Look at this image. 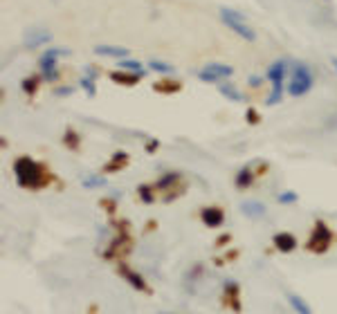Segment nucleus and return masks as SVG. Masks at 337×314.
Returning a JSON list of instances; mask_svg holds the SVG:
<instances>
[{
    "label": "nucleus",
    "mask_w": 337,
    "mask_h": 314,
    "mask_svg": "<svg viewBox=\"0 0 337 314\" xmlns=\"http://www.w3.org/2000/svg\"><path fill=\"white\" fill-rule=\"evenodd\" d=\"M222 305L232 312H241V285L236 281H225L222 285Z\"/></svg>",
    "instance_id": "nucleus-9"
},
{
    "label": "nucleus",
    "mask_w": 337,
    "mask_h": 314,
    "mask_svg": "<svg viewBox=\"0 0 337 314\" xmlns=\"http://www.w3.org/2000/svg\"><path fill=\"white\" fill-rule=\"evenodd\" d=\"M180 88H182V83L180 81H160V83H153V90L155 92H178Z\"/></svg>",
    "instance_id": "nucleus-25"
},
{
    "label": "nucleus",
    "mask_w": 337,
    "mask_h": 314,
    "mask_svg": "<svg viewBox=\"0 0 337 314\" xmlns=\"http://www.w3.org/2000/svg\"><path fill=\"white\" fill-rule=\"evenodd\" d=\"M101 207H103V209H108V211H115V202H113V200H103V202H101Z\"/></svg>",
    "instance_id": "nucleus-36"
},
{
    "label": "nucleus",
    "mask_w": 337,
    "mask_h": 314,
    "mask_svg": "<svg viewBox=\"0 0 337 314\" xmlns=\"http://www.w3.org/2000/svg\"><path fill=\"white\" fill-rule=\"evenodd\" d=\"M148 70L158 72V74H173L175 67L167 61H148Z\"/></svg>",
    "instance_id": "nucleus-24"
},
{
    "label": "nucleus",
    "mask_w": 337,
    "mask_h": 314,
    "mask_svg": "<svg viewBox=\"0 0 337 314\" xmlns=\"http://www.w3.org/2000/svg\"><path fill=\"white\" fill-rule=\"evenodd\" d=\"M313 83H315V76H313V70L310 65L297 61L292 65V76H290L288 86H286V92L290 97H304L313 90Z\"/></svg>",
    "instance_id": "nucleus-3"
},
{
    "label": "nucleus",
    "mask_w": 337,
    "mask_h": 314,
    "mask_svg": "<svg viewBox=\"0 0 337 314\" xmlns=\"http://www.w3.org/2000/svg\"><path fill=\"white\" fill-rule=\"evenodd\" d=\"M241 211L245 213L250 220H258L266 216V204L258 202V200H252V202H243L241 204Z\"/></svg>",
    "instance_id": "nucleus-16"
},
{
    "label": "nucleus",
    "mask_w": 337,
    "mask_h": 314,
    "mask_svg": "<svg viewBox=\"0 0 337 314\" xmlns=\"http://www.w3.org/2000/svg\"><path fill=\"white\" fill-rule=\"evenodd\" d=\"M50 41H52V34L48 29H36L25 38V47H27V50H34V47H39V45H48Z\"/></svg>",
    "instance_id": "nucleus-15"
},
{
    "label": "nucleus",
    "mask_w": 337,
    "mask_h": 314,
    "mask_svg": "<svg viewBox=\"0 0 337 314\" xmlns=\"http://www.w3.org/2000/svg\"><path fill=\"white\" fill-rule=\"evenodd\" d=\"M110 78L117 83V86H135V83L142 78V74H133V72L115 70V72H110Z\"/></svg>",
    "instance_id": "nucleus-19"
},
{
    "label": "nucleus",
    "mask_w": 337,
    "mask_h": 314,
    "mask_svg": "<svg viewBox=\"0 0 337 314\" xmlns=\"http://www.w3.org/2000/svg\"><path fill=\"white\" fill-rule=\"evenodd\" d=\"M117 229V233L113 236V240L108 243V247L103 249V260H122L124 251L131 247V236H128V222H113Z\"/></svg>",
    "instance_id": "nucleus-4"
},
{
    "label": "nucleus",
    "mask_w": 337,
    "mask_h": 314,
    "mask_svg": "<svg viewBox=\"0 0 337 314\" xmlns=\"http://www.w3.org/2000/svg\"><path fill=\"white\" fill-rule=\"evenodd\" d=\"M81 186L84 188H101L106 186V175H88L81 180Z\"/></svg>",
    "instance_id": "nucleus-26"
},
{
    "label": "nucleus",
    "mask_w": 337,
    "mask_h": 314,
    "mask_svg": "<svg viewBox=\"0 0 337 314\" xmlns=\"http://www.w3.org/2000/svg\"><path fill=\"white\" fill-rule=\"evenodd\" d=\"M272 245H274V249L281 251V254H292V251L299 247V240L290 231H279L272 236Z\"/></svg>",
    "instance_id": "nucleus-11"
},
{
    "label": "nucleus",
    "mask_w": 337,
    "mask_h": 314,
    "mask_svg": "<svg viewBox=\"0 0 337 314\" xmlns=\"http://www.w3.org/2000/svg\"><path fill=\"white\" fill-rule=\"evenodd\" d=\"M247 122H252V124H256V122H258L256 110H247Z\"/></svg>",
    "instance_id": "nucleus-35"
},
{
    "label": "nucleus",
    "mask_w": 337,
    "mask_h": 314,
    "mask_svg": "<svg viewBox=\"0 0 337 314\" xmlns=\"http://www.w3.org/2000/svg\"><path fill=\"white\" fill-rule=\"evenodd\" d=\"M137 195L144 204H153L155 202V186H148V184H139L137 186Z\"/></svg>",
    "instance_id": "nucleus-23"
},
{
    "label": "nucleus",
    "mask_w": 337,
    "mask_h": 314,
    "mask_svg": "<svg viewBox=\"0 0 337 314\" xmlns=\"http://www.w3.org/2000/svg\"><path fill=\"white\" fill-rule=\"evenodd\" d=\"M182 180V173L180 171H167L158 177L155 182V191H169V188H178V182Z\"/></svg>",
    "instance_id": "nucleus-13"
},
{
    "label": "nucleus",
    "mask_w": 337,
    "mask_h": 314,
    "mask_svg": "<svg viewBox=\"0 0 337 314\" xmlns=\"http://www.w3.org/2000/svg\"><path fill=\"white\" fill-rule=\"evenodd\" d=\"M286 301L290 303V307H292L297 314H315L313 307H310L299 294H292V292H290V294H286Z\"/></svg>",
    "instance_id": "nucleus-20"
},
{
    "label": "nucleus",
    "mask_w": 337,
    "mask_h": 314,
    "mask_svg": "<svg viewBox=\"0 0 337 314\" xmlns=\"http://www.w3.org/2000/svg\"><path fill=\"white\" fill-rule=\"evenodd\" d=\"M230 240H232V233H225V236H220V238L216 240V245H218V247H225Z\"/></svg>",
    "instance_id": "nucleus-33"
},
{
    "label": "nucleus",
    "mask_w": 337,
    "mask_h": 314,
    "mask_svg": "<svg viewBox=\"0 0 337 314\" xmlns=\"http://www.w3.org/2000/svg\"><path fill=\"white\" fill-rule=\"evenodd\" d=\"M63 144H65L70 150H79L81 139H79V135H77L74 130H65V135H63Z\"/></svg>",
    "instance_id": "nucleus-28"
},
{
    "label": "nucleus",
    "mask_w": 337,
    "mask_h": 314,
    "mask_svg": "<svg viewBox=\"0 0 337 314\" xmlns=\"http://www.w3.org/2000/svg\"><path fill=\"white\" fill-rule=\"evenodd\" d=\"M234 74V67L232 65H225V63H207L205 67L198 72V78L202 83H220L225 81V78H230Z\"/></svg>",
    "instance_id": "nucleus-7"
},
{
    "label": "nucleus",
    "mask_w": 337,
    "mask_h": 314,
    "mask_svg": "<svg viewBox=\"0 0 337 314\" xmlns=\"http://www.w3.org/2000/svg\"><path fill=\"white\" fill-rule=\"evenodd\" d=\"M155 148H158V139H151V141L146 144V150H148V153H153Z\"/></svg>",
    "instance_id": "nucleus-38"
},
{
    "label": "nucleus",
    "mask_w": 337,
    "mask_h": 314,
    "mask_svg": "<svg viewBox=\"0 0 337 314\" xmlns=\"http://www.w3.org/2000/svg\"><path fill=\"white\" fill-rule=\"evenodd\" d=\"M247 83H250L252 88H261L263 78H261V76H250V78H247Z\"/></svg>",
    "instance_id": "nucleus-34"
},
{
    "label": "nucleus",
    "mask_w": 337,
    "mask_h": 314,
    "mask_svg": "<svg viewBox=\"0 0 337 314\" xmlns=\"http://www.w3.org/2000/svg\"><path fill=\"white\" fill-rule=\"evenodd\" d=\"M86 76H90V78H97V70L92 65H88L86 67Z\"/></svg>",
    "instance_id": "nucleus-37"
},
{
    "label": "nucleus",
    "mask_w": 337,
    "mask_h": 314,
    "mask_svg": "<svg viewBox=\"0 0 337 314\" xmlns=\"http://www.w3.org/2000/svg\"><path fill=\"white\" fill-rule=\"evenodd\" d=\"M39 83H41L39 76H25L20 86H23V92L27 94V97H34L36 90H39Z\"/></svg>",
    "instance_id": "nucleus-27"
},
{
    "label": "nucleus",
    "mask_w": 337,
    "mask_h": 314,
    "mask_svg": "<svg viewBox=\"0 0 337 314\" xmlns=\"http://www.w3.org/2000/svg\"><path fill=\"white\" fill-rule=\"evenodd\" d=\"M72 92H74V88H72V86H61V88H56V90H54L56 97H70Z\"/></svg>",
    "instance_id": "nucleus-32"
},
{
    "label": "nucleus",
    "mask_w": 337,
    "mask_h": 314,
    "mask_svg": "<svg viewBox=\"0 0 337 314\" xmlns=\"http://www.w3.org/2000/svg\"><path fill=\"white\" fill-rule=\"evenodd\" d=\"M95 52L99 56H115V59H128V47H119V45H97Z\"/></svg>",
    "instance_id": "nucleus-17"
},
{
    "label": "nucleus",
    "mask_w": 337,
    "mask_h": 314,
    "mask_svg": "<svg viewBox=\"0 0 337 314\" xmlns=\"http://www.w3.org/2000/svg\"><path fill=\"white\" fill-rule=\"evenodd\" d=\"M14 175L20 188H27V191H41L48 184H52V173L45 169L41 162L32 160V157L23 155L14 162Z\"/></svg>",
    "instance_id": "nucleus-1"
},
{
    "label": "nucleus",
    "mask_w": 337,
    "mask_h": 314,
    "mask_svg": "<svg viewBox=\"0 0 337 314\" xmlns=\"http://www.w3.org/2000/svg\"><path fill=\"white\" fill-rule=\"evenodd\" d=\"M117 67L119 70H124V72H133V74H146V67L142 65L139 61H135V59H122L117 63Z\"/></svg>",
    "instance_id": "nucleus-22"
},
{
    "label": "nucleus",
    "mask_w": 337,
    "mask_h": 314,
    "mask_svg": "<svg viewBox=\"0 0 337 314\" xmlns=\"http://www.w3.org/2000/svg\"><path fill=\"white\" fill-rule=\"evenodd\" d=\"M218 90H220V94L222 97H227L230 101H236V103H243V101H247V97L243 94L238 88L234 86V83H220L218 86Z\"/></svg>",
    "instance_id": "nucleus-18"
},
{
    "label": "nucleus",
    "mask_w": 337,
    "mask_h": 314,
    "mask_svg": "<svg viewBox=\"0 0 337 314\" xmlns=\"http://www.w3.org/2000/svg\"><path fill=\"white\" fill-rule=\"evenodd\" d=\"M333 240H335L333 229H330L324 220H315L313 231H310V236H308V240H306L304 247H306V251H310V254L321 256V254H326V251L330 249Z\"/></svg>",
    "instance_id": "nucleus-2"
},
{
    "label": "nucleus",
    "mask_w": 337,
    "mask_h": 314,
    "mask_svg": "<svg viewBox=\"0 0 337 314\" xmlns=\"http://www.w3.org/2000/svg\"><path fill=\"white\" fill-rule=\"evenodd\" d=\"M128 164V153H124V150H117V153H113L110 160L103 164V173H117V171H124V166Z\"/></svg>",
    "instance_id": "nucleus-14"
},
{
    "label": "nucleus",
    "mask_w": 337,
    "mask_h": 314,
    "mask_svg": "<svg viewBox=\"0 0 337 314\" xmlns=\"http://www.w3.org/2000/svg\"><path fill=\"white\" fill-rule=\"evenodd\" d=\"M200 220L205 227L209 229H218L225 224V211H222L220 207H216V204H209V207H202L200 209Z\"/></svg>",
    "instance_id": "nucleus-10"
},
{
    "label": "nucleus",
    "mask_w": 337,
    "mask_h": 314,
    "mask_svg": "<svg viewBox=\"0 0 337 314\" xmlns=\"http://www.w3.org/2000/svg\"><path fill=\"white\" fill-rule=\"evenodd\" d=\"M43 54L52 56V59H61V56H70V50H63V47H48Z\"/></svg>",
    "instance_id": "nucleus-31"
},
{
    "label": "nucleus",
    "mask_w": 337,
    "mask_h": 314,
    "mask_svg": "<svg viewBox=\"0 0 337 314\" xmlns=\"http://www.w3.org/2000/svg\"><path fill=\"white\" fill-rule=\"evenodd\" d=\"M160 314H164V312H160Z\"/></svg>",
    "instance_id": "nucleus-40"
},
{
    "label": "nucleus",
    "mask_w": 337,
    "mask_h": 314,
    "mask_svg": "<svg viewBox=\"0 0 337 314\" xmlns=\"http://www.w3.org/2000/svg\"><path fill=\"white\" fill-rule=\"evenodd\" d=\"M330 63H333V67H335V72H337V56H333V59H330Z\"/></svg>",
    "instance_id": "nucleus-39"
},
{
    "label": "nucleus",
    "mask_w": 337,
    "mask_h": 314,
    "mask_svg": "<svg viewBox=\"0 0 337 314\" xmlns=\"http://www.w3.org/2000/svg\"><path fill=\"white\" fill-rule=\"evenodd\" d=\"M266 76H268V81L272 83V92L268 94L266 103L268 106H277V103L281 101L283 92H286V88H283V81H286V61H274L272 65L268 67Z\"/></svg>",
    "instance_id": "nucleus-5"
},
{
    "label": "nucleus",
    "mask_w": 337,
    "mask_h": 314,
    "mask_svg": "<svg viewBox=\"0 0 337 314\" xmlns=\"http://www.w3.org/2000/svg\"><path fill=\"white\" fill-rule=\"evenodd\" d=\"M252 182H254V171H252V166H243V169L236 173V177H234V184L241 188V191H243V188H250Z\"/></svg>",
    "instance_id": "nucleus-21"
},
{
    "label": "nucleus",
    "mask_w": 337,
    "mask_h": 314,
    "mask_svg": "<svg viewBox=\"0 0 337 314\" xmlns=\"http://www.w3.org/2000/svg\"><path fill=\"white\" fill-rule=\"evenodd\" d=\"M277 202L279 204H297L299 202V195L294 191H281L277 195Z\"/></svg>",
    "instance_id": "nucleus-30"
},
{
    "label": "nucleus",
    "mask_w": 337,
    "mask_h": 314,
    "mask_svg": "<svg viewBox=\"0 0 337 314\" xmlns=\"http://www.w3.org/2000/svg\"><path fill=\"white\" fill-rule=\"evenodd\" d=\"M220 18H222V23H225L232 31H236V34L241 36V38L250 41V43H254V41H256V31H254V29L250 27V25H247L245 16L238 14L236 9H227V7H222V9H220Z\"/></svg>",
    "instance_id": "nucleus-6"
},
{
    "label": "nucleus",
    "mask_w": 337,
    "mask_h": 314,
    "mask_svg": "<svg viewBox=\"0 0 337 314\" xmlns=\"http://www.w3.org/2000/svg\"><path fill=\"white\" fill-rule=\"evenodd\" d=\"M79 86L84 88V90L88 92V97H97V86H95V78H90V76H81L79 78Z\"/></svg>",
    "instance_id": "nucleus-29"
},
{
    "label": "nucleus",
    "mask_w": 337,
    "mask_h": 314,
    "mask_svg": "<svg viewBox=\"0 0 337 314\" xmlns=\"http://www.w3.org/2000/svg\"><path fill=\"white\" fill-rule=\"evenodd\" d=\"M117 274L122 276L124 281L128 283V285L133 287L135 292H142V294H151V287H148L146 279H144L142 274H139L137 269H133L128 263H124V260H119L117 263Z\"/></svg>",
    "instance_id": "nucleus-8"
},
{
    "label": "nucleus",
    "mask_w": 337,
    "mask_h": 314,
    "mask_svg": "<svg viewBox=\"0 0 337 314\" xmlns=\"http://www.w3.org/2000/svg\"><path fill=\"white\" fill-rule=\"evenodd\" d=\"M59 59H52V56H41L39 59V70H41V74H43L45 81H50V83H54V81H59V63H56Z\"/></svg>",
    "instance_id": "nucleus-12"
}]
</instances>
